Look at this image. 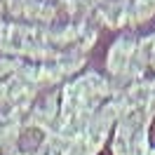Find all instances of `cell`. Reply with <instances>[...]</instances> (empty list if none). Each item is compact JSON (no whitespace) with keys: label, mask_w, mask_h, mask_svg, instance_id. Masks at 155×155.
Returning a JSON list of instances; mask_svg holds the SVG:
<instances>
[{"label":"cell","mask_w":155,"mask_h":155,"mask_svg":"<svg viewBox=\"0 0 155 155\" xmlns=\"http://www.w3.org/2000/svg\"><path fill=\"white\" fill-rule=\"evenodd\" d=\"M148 143L155 148V117H153V122H150V129H148Z\"/></svg>","instance_id":"1"},{"label":"cell","mask_w":155,"mask_h":155,"mask_svg":"<svg viewBox=\"0 0 155 155\" xmlns=\"http://www.w3.org/2000/svg\"><path fill=\"white\" fill-rule=\"evenodd\" d=\"M97 155H113V150H110V148H101Z\"/></svg>","instance_id":"2"}]
</instances>
